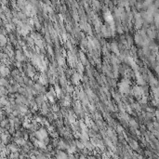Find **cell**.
<instances>
[{"mask_svg": "<svg viewBox=\"0 0 159 159\" xmlns=\"http://www.w3.org/2000/svg\"><path fill=\"white\" fill-rule=\"evenodd\" d=\"M118 87H119L120 92H122V93H124V94H128L129 92L131 91L130 82H129V79H127V78H124V79L119 83Z\"/></svg>", "mask_w": 159, "mask_h": 159, "instance_id": "cell-1", "label": "cell"}, {"mask_svg": "<svg viewBox=\"0 0 159 159\" xmlns=\"http://www.w3.org/2000/svg\"><path fill=\"white\" fill-rule=\"evenodd\" d=\"M33 136L38 141H44L45 139L48 138V131L44 128H40V129H38L37 131H35L33 133Z\"/></svg>", "mask_w": 159, "mask_h": 159, "instance_id": "cell-2", "label": "cell"}, {"mask_svg": "<svg viewBox=\"0 0 159 159\" xmlns=\"http://www.w3.org/2000/svg\"><path fill=\"white\" fill-rule=\"evenodd\" d=\"M131 93L133 94L135 97H142V95H144L143 88L140 87V86H135L133 88L131 89Z\"/></svg>", "mask_w": 159, "mask_h": 159, "instance_id": "cell-3", "label": "cell"}, {"mask_svg": "<svg viewBox=\"0 0 159 159\" xmlns=\"http://www.w3.org/2000/svg\"><path fill=\"white\" fill-rule=\"evenodd\" d=\"M103 16H104V19H105V21L111 24H114V17L112 15V13L110 12V10L109 9H106L105 11H104V13H103Z\"/></svg>", "mask_w": 159, "mask_h": 159, "instance_id": "cell-4", "label": "cell"}, {"mask_svg": "<svg viewBox=\"0 0 159 159\" xmlns=\"http://www.w3.org/2000/svg\"><path fill=\"white\" fill-rule=\"evenodd\" d=\"M9 74H10L9 69H8L6 65L2 64V65L0 66V75H1V77H4V78H5V77L8 76Z\"/></svg>", "mask_w": 159, "mask_h": 159, "instance_id": "cell-5", "label": "cell"}, {"mask_svg": "<svg viewBox=\"0 0 159 159\" xmlns=\"http://www.w3.org/2000/svg\"><path fill=\"white\" fill-rule=\"evenodd\" d=\"M15 59L17 60V61L21 62V61H23L25 60V56H24V54H22V51L17 50L16 52H15Z\"/></svg>", "mask_w": 159, "mask_h": 159, "instance_id": "cell-6", "label": "cell"}, {"mask_svg": "<svg viewBox=\"0 0 159 159\" xmlns=\"http://www.w3.org/2000/svg\"><path fill=\"white\" fill-rule=\"evenodd\" d=\"M8 149L10 153H18L19 152V146L17 145L16 143H10L8 145Z\"/></svg>", "mask_w": 159, "mask_h": 159, "instance_id": "cell-7", "label": "cell"}, {"mask_svg": "<svg viewBox=\"0 0 159 159\" xmlns=\"http://www.w3.org/2000/svg\"><path fill=\"white\" fill-rule=\"evenodd\" d=\"M56 158L57 159H67L68 158V155H67L66 153L62 152L60 150L57 151V154H56Z\"/></svg>", "mask_w": 159, "mask_h": 159, "instance_id": "cell-8", "label": "cell"}, {"mask_svg": "<svg viewBox=\"0 0 159 159\" xmlns=\"http://www.w3.org/2000/svg\"><path fill=\"white\" fill-rule=\"evenodd\" d=\"M101 33L103 34V36L104 37H109V36H111V33H110V30H109V28H107L105 25H103L102 27H101Z\"/></svg>", "mask_w": 159, "mask_h": 159, "instance_id": "cell-9", "label": "cell"}, {"mask_svg": "<svg viewBox=\"0 0 159 159\" xmlns=\"http://www.w3.org/2000/svg\"><path fill=\"white\" fill-rule=\"evenodd\" d=\"M129 142V145H130V147L135 151H140V146H139V144H138V142H136V141H133V140H130V141H128Z\"/></svg>", "mask_w": 159, "mask_h": 159, "instance_id": "cell-10", "label": "cell"}, {"mask_svg": "<svg viewBox=\"0 0 159 159\" xmlns=\"http://www.w3.org/2000/svg\"><path fill=\"white\" fill-rule=\"evenodd\" d=\"M47 83H48V77L44 74L38 77V84H40V85L43 86V85H46Z\"/></svg>", "mask_w": 159, "mask_h": 159, "instance_id": "cell-11", "label": "cell"}, {"mask_svg": "<svg viewBox=\"0 0 159 159\" xmlns=\"http://www.w3.org/2000/svg\"><path fill=\"white\" fill-rule=\"evenodd\" d=\"M72 80H73V82L75 84H78L79 83V81H80V75L78 74V73H74V75L72 76Z\"/></svg>", "mask_w": 159, "mask_h": 159, "instance_id": "cell-12", "label": "cell"}, {"mask_svg": "<svg viewBox=\"0 0 159 159\" xmlns=\"http://www.w3.org/2000/svg\"><path fill=\"white\" fill-rule=\"evenodd\" d=\"M7 42H8L7 37H6L3 33H1V34H0V46H1V47L6 46V45H7Z\"/></svg>", "mask_w": 159, "mask_h": 159, "instance_id": "cell-13", "label": "cell"}, {"mask_svg": "<svg viewBox=\"0 0 159 159\" xmlns=\"http://www.w3.org/2000/svg\"><path fill=\"white\" fill-rule=\"evenodd\" d=\"M111 49H112L113 52H115L116 55H119V49H118L116 43H112L111 44Z\"/></svg>", "mask_w": 159, "mask_h": 159, "instance_id": "cell-14", "label": "cell"}, {"mask_svg": "<svg viewBox=\"0 0 159 159\" xmlns=\"http://www.w3.org/2000/svg\"><path fill=\"white\" fill-rule=\"evenodd\" d=\"M75 147L77 148V149H80V150H83L85 149V145H84V142L80 140V141H76L75 142Z\"/></svg>", "mask_w": 159, "mask_h": 159, "instance_id": "cell-15", "label": "cell"}, {"mask_svg": "<svg viewBox=\"0 0 159 159\" xmlns=\"http://www.w3.org/2000/svg\"><path fill=\"white\" fill-rule=\"evenodd\" d=\"M128 123H129V126H132V127L135 128V129H137V128L139 127L137 121H135L134 119H129V120H128Z\"/></svg>", "mask_w": 159, "mask_h": 159, "instance_id": "cell-16", "label": "cell"}, {"mask_svg": "<svg viewBox=\"0 0 159 159\" xmlns=\"http://www.w3.org/2000/svg\"><path fill=\"white\" fill-rule=\"evenodd\" d=\"M9 83H8V81L6 79V78H4V77H0V86H2V87H8Z\"/></svg>", "mask_w": 159, "mask_h": 159, "instance_id": "cell-17", "label": "cell"}, {"mask_svg": "<svg viewBox=\"0 0 159 159\" xmlns=\"http://www.w3.org/2000/svg\"><path fill=\"white\" fill-rule=\"evenodd\" d=\"M147 34H148V36L150 37V38H154L155 37V34H156V33H155V30H152V29H149L148 31H147Z\"/></svg>", "mask_w": 159, "mask_h": 159, "instance_id": "cell-18", "label": "cell"}, {"mask_svg": "<svg viewBox=\"0 0 159 159\" xmlns=\"http://www.w3.org/2000/svg\"><path fill=\"white\" fill-rule=\"evenodd\" d=\"M33 43H34L38 48H40V49H42V48L44 47V42H43L42 39H36V40L33 41Z\"/></svg>", "mask_w": 159, "mask_h": 159, "instance_id": "cell-19", "label": "cell"}, {"mask_svg": "<svg viewBox=\"0 0 159 159\" xmlns=\"http://www.w3.org/2000/svg\"><path fill=\"white\" fill-rule=\"evenodd\" d=\"M19 156H20L19 152L18 153H10L9 154V158L10 159H19Z\"/></svg>", "mask_w": 159, "mask_h": 159, "instance_id": "cell-20", "label": "cell"}, {"mask_svg": "<svg viewBox=\"0 0 159 159\" xmlns=\"http://www.w3.org/2000/svg\"><path fill=\"white\" fill-rule=\"evenodd\" d=\"M48 111H49V108H48V105L44 103V104L42 105V112H43V114H44V115H46V114L48 113Z\"/></svg>", "mask_w": 159, "mask_h": 159, "instance_id": "cell-21", "label": "cell"}, {"mask_svg": "<svg viewBox=\"0 0 159 159\" xmlns=\"http://www.w3.org/2000/svg\"><path fill=\"white\" fill-rule=\"evenodd\" d=\"M6 29H7V31L10 32V31H12L14 29V26H13V24H11V23H7L6 24Z\"/></svg>", "mask_w": 159, "mask_h": 159, "instance_id": "cell-22", "label": "cell"}, {"mask_svg": "<svg viewBox=\"0 0 159 159\" xmlns=\"http://www.w3.org/2000/svg\"><path fill=\"white\" fill-rule=\"evenodd\" d=\"M58 64L60 66H62L64 64V59L62 57H59L58 58Z\"/></svg>", "mask_w": 159, "mask_h": 159, "instance_id": "cell-23", "label": "cell"}, {"mask_svg": "<svg viewBox=\"0 0 159 159\" xmlns=\"http://www.w3.org/2000/svg\"><path fill=\"white\" fill-rule=\"evenodd\" d=\"M80 58H81V60H82L83 63H86V62H87V58H86V56L84 55L83 52H80Z\"/></svg>", "mask_w": 159, "mask_h": 159, "instance_id": "cell-24", "label": "cell"}, {"mask_svg": "<svg viewBox=\"0 0 159 159\" xmlns=\"http://www.w3.org/2000/svg\"><path fill=\"white\" fill-rule=\"evenodd\" d=\"M77 65H78V67H77V69H78L79 73H83V71H84L83 65H82L81 63H77Z\"/></svg>", "mask_w": 159, "mask_h": 159, "instance_id": "cell-25", "label": "cell"}, {"mask_svg": "<svg viewBox=\"0 0 159 159\" xmlns=\"http://www.w3.org/2000/svg\"><path fill=\"white\" fill-rule=\"evenodd\" d=\"M116 130H117V132H118L119 134L123 133V127H122L121 126H116Z\"/></svg>", "mask_w": 159, "mask_h": 159, "instance_id": "cell-26", "label": "cell"}, {"mask_svg": "<svg viewBox=\"0 0 159 159\" xmlns=\"http://www.w3.org/2000/svg\"><path fill=\"white\" fill-rule=\"evenodd\" d=\"M132 106H133V108L136 109V110H140V109H141L140 105H139L138 103H133V104H132Z\"/></svg>", "mask_w": 159, "mask_h": 159, "instance_id": "cell-27", "label": "cell"}, {"mask_svg": "<svg viewBox=\"0 0 159 159\" xmlns=\"http://www.w3.org/2000/svg\"><path fill=\"white\" fill-rule=\"evenodd\" d=\"M67 48L68 49H72V44H71V42H67Z\"/></svg>", "mask_w": 159, "mask_h": 159, "instance_id": "cell-28", "label": "cell"}, {"mask_svg": "<svg viewBox=\"0 0 159 159\" xmlns=\"http://www.w3.org/2000/svg\"><path fill=\"white\" fill-rule=\"evenodd\" d=\"M153 126H154V127L156 128V130L158 129V124H157V122H154V123H153Z\"/></svg>", "mask_w": 159, "mask_h": 159, "instance_id": "cell-29", "label": "cell"}, {"mask_svg": "<svg viewBox=\"0 0 159 159\" xmlns=\"http://www.w3.org/2000/svg\"><path fill=\"white\" fill-rule=\"evenodd\" d=\"M67 159H75V157L73 154H70V155H68V158Z\"/></svg>", "mask_w": 159, "mask_h": 159, "instance_id": "cell-30", "label": "cell"}, {"mask_svg": "<svg viewBox=\"0 0 159 159\" xmlns=\"http://www.w3.org/2000/svg\"><path fill=\"white\" fill-rule=\"evenodd\" d=\"M79 159H88V157L85 156V155H83V154H81V155L79 156Z\"/></svg>", "mask_w": 159, "mask_h": 159, "instance_id": "cell-31", "label": "cell"}, {"mask_svg": "<svg viewBox=\"0 0 159 159\" xmlns=\"http://www.w3.org/2000/svg\"><path fill=\"white\" fill-rule=\"evenodd\" d=\"M51 159H57V158H51Z\"/></svg>", "mask_w": 159, "mask_h": 159, "instance_id": "cell-32", "label": "cell"}]
</instances>
